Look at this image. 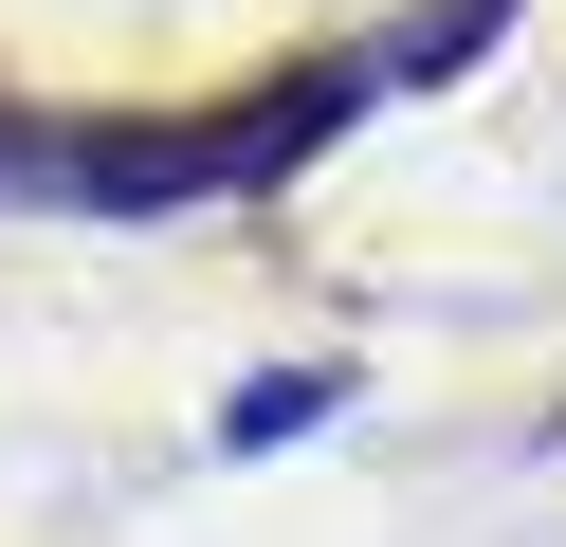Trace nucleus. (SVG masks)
<instances>
[{
  "instance_id": "1",
  "label": "nucleus",
  "mask_w": 566,
  "mask_h": 547,
  "mask_svg": "<svg viewBox=\"0 0 566 547\" xmlns=\"http://www.w3.org/2000/svg\"><path fill=\"white\" fill-rule=\"evenodd\" d=\"M347 420V365H256V383L220 401V456H293V438Z\"/></svg>"
},
{
  "instance_id": "2",
  "label": "nucleus",
  "mask_w": 566,
  "mask_h": 547,
  "mask_svg": "<svg viewBox=\"0 0 566 547\" xmlns=\"http://www.w3.org/2000/svg\"><path fill=\"white\" fill-rule=\"evenodd\" d=\"M493 19H512V0H420V19L384 36L366 73H384V92H439V73H475V55H493Z\"/></svg>"
}]
</instances>
